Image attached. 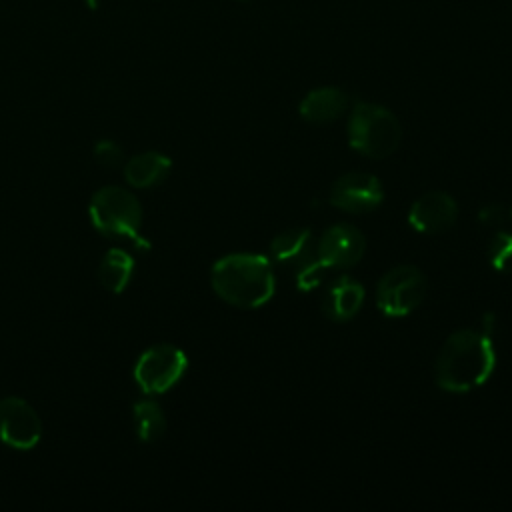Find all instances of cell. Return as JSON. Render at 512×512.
I'll return each instance as SVG.
<instances>
[{
  "label": "cell",
  "mask_w": 512,
  "mask_h": 512,
  "mask_svg": "<svg viewBox=\"0 0 512 512\" xmlns=\"http://www.w3.org/2000/svg\"><path fill=\"white\" fill-rule=\"evenodd\" d=\"M508 218H512V216L506 214L502 206H484L480 210V222L484 226H502Z\"/></svg>",
  "instance_id": "20"
},
{
  "label": "cell",
  "mask_w": 512,
  "mask_h": 512,
  "mask_svg": "<svg viewBox=\"0 0 512 512\" xmlns=\"http://www.w3.org/2000/svg\"><path fill=\"white\" fill-rule=\"evenodd\" d=\"M510 216H512V210H510Z\"/></svg>",
  "instance_id": "22"
},
{
  "label": "cell",
  "mask_w": 512,
  "mask_h": 512,
  "mask_svg": "<svg viewBox=\"0 0 512 512\" xmlns=\"http://www.w3.org/2000/svg\"><path fill=\"white\" fill-rule=\"evenodd\" d=\"M86 2V6L90 8V10H96L98 8V0H84Z\"/></svg>",
  "instance_id": "21"
},
{
  "label": "cell",
  "mask_w": 512,
  "mask_h": 512,
  "mask_svg": "<svg viewBox=\"0 0 512 512\" xmlns=\"http://www.w3.org/2000/svg\"><path fill=\"white\" fill-rule=\"evenodd\" d=\"M94 156L104 166H118L122 162V148L114 140H100L94 146Z\"/></svg>",
  "instance_id": "19"
},
{
  "label": "cell",
  "mask_w": 512,
  "mask_h": 512,
  "mask_svg": "<svg viewBox=\"0 0 512 512\" xmlns=\"http://www.w3.org/2000/svg\"><path fill=\"white\" fill-rule=\"evenodd\" d=\"M188 366L186 354L172 344L148 348L134 366V380L146 394H162L176 386Z\"/></svg>",
  "instance_id": "6"
},
{
  "label": "cell",
  "mask_w": 512,
  "mask_h": 512,
  "mask_svg": "<svg viewBox=\"0 0 512 512\" xmlns=\"http://www.w3.org/2000/svg\"><path fill=\"white\" fill-rule=\"evenodd\" d=\"M458 216L456 200L446 192L422 194L408 212V222L422 234H440L448 230Z\"/></svg>",
  "instance_id": "10"
},
{
  "label": "cell",
  "mask_w": 512,
  "mask_h": 512,
  "mask_svg": "<svg viewBox=\"0 0 512 512\" xmlns=\"http://www.w3.org/2000/svg\"><path fill=\"white\" fill-rule=\"evenodd\" d=\"M426 296V278L416 266L388 270L376 286V304L384 316L402 318L414 312Z\"/></svg>",
  "instance_id": "5"
},
{
  "label": "cell",
  "mask_w": 512,
  "mask_h": 512,
  "mask_svg": "<svg viewBox=\"0 0 512 512\" xmlns=\"http://www.w3.org/2000/svg\"><path fill=\"white\" fill-rule=\"evenodd\" d=\"M364 234L352 224H336L328 228L316 246V260L328 270H344L358 264L364 256Z\"/></svg>",
  "instance_id": "8"
},
{
  "label": "cell",
  "mask_w": 512,
  "mask_h": 512,
  "mask_svg": "<svg viewBox=\"0 0 512 512\" xmlns=\"http://www.w3.org/2000/svg\"><path fill=\"white\" fill-rule=\"evenodd\" d=\"M400 138V122L388 108L370 102H360L352 108L348 118V142L356 152L380 160L398 148Z\"/></svg>",
  "instance_id": "4"
},
{
  "label": "cell",
  "mask_w": 512,
  "mask_h": 512,
  "mask_svg": "<svg viewBox=\"0 0 512 512\" xmlns=\"http://www.w3.org/2000/svg\"><path fill=\"white\" fill-rule=\"evenodd\" d=\"M496 366L492 340L482 330H458L440 348L434 374L448 392H468L482 386Z\"/></svg>",
  "instance_id": "1"
},
{
  "label": "cell",
  "mask_w": 512,
  "mask_h": 512,
  "mask_svg": "<svg viewBox=\"0 0 512 512\" xmlns=\"http://www.w3.org/2000/svg\"><path fill=\"white\" fill-rule=\"evenodd\" d=\"M172 168V162L162 152H142L132 156L124 166V178L134 188H152L160 184Z\"/></svg>",
  "instance_id": "13"
},
{
  "label": "cell",
  "mask_w": 512,
  "mask_h": 512,
  "mask_svg": "<svg viewBox=\"0 0 512 512\" xmlns=\"http://www.w3.org/2000/svg\"><path fill=\"white\" fill-rule=\"evenodd\" d=\"M364 302V288L350 276H338L330 282L322 298L324 314L334 322L352 320Z\"/></svg>",
  "instance_id": "11"
},
{
  "label": "cell",
  "mask_w": 512,
  "mask_h": 512,
  "mask_svg": "<svg viewBox=\"0 0 512 512\" xmlns=\"http://www.w3.org/2000/svg\"><path fill=\"white\" fill-rule=\"evenodd\" d=\"M324 266L316 260V258H310L308 262H304L302 266L296 268V284L300 290H312L316 288L322 278H324Z\"/></svg>",
  "instance_id": "18"
},
{
  "label": "cell",
  "mask_w": 512,
  "mask_h": 512,
  "mask_svg": "<svg viewBox=\"0 0 512 512\" xmlns=\"http://www.w3.org/2000/svg\"><path fill=\"white\" fill-rule=\"evenodd\" d=\"M134 274V258L122 248H110L98 264V282L108 292L120 294Z\"/></svg>",
  "instance_id": "15"
},
{
  "label": "cell",
  "mask_w": 512,
  "mask_h": 512,
  "mask_svg": "<svg viewBox=\"0 0 512 512\" xmlns=\"http://www.w3.org/2000/svg\"><path fill=\"white\" fill-rule=\"evenodd\" d=\"M214 292L232 306L258 308L274 294V270L260 254H228L212 266Z\"/></svg>",
  "instance_id": "2"
},
{
  "label": "cell",
  "mask_w": 512,
  "mask_h": 512,
  "mask_svg": "<svg viewBox=\"0 0 512 512\" xmlns=\"http://www.w3.org/2000/svg\"><path fill=\"white\" fill-rule=\"evenodd\" d=\"M42 438L38 412L22 398L0 400V440L16 450H32Z\"/></svg>",
  "instance_id": "7"
},
{
  "label": "cell",
  "mask_w": 512,
  "mask_h": 512,
  "mask_svg": "<svg viewBox=\"0 0 512 512\" xmlns=\"http://www.w3.org/2000/svg\"><path fill=\"white\" fill-rule=\"evenodd\" d=\"M134 430L142 442L158 440L166 430V416L158 402L154 400H138L132 408Z\"/></svg>",
  "instance_id": "16"
},
{
  "label": "cell",
  "mask_w": 512,
  "mask_h": 512,
  "mask_svg": "<svg viewBox=\"0 0 512 512\" xmlns=\"http://www.w3.org/2000/svg\"><path fill=\"white\" fill-rule=\"evenodd\" d=\"M92 226L116 238L130 240L138 250H148V240L140 234L142 226V208L138 198L120 186H104L100 188L88 206Z\"/></svg>",
  "instance_id": "3"
},
{
  "label": "cell",
  "mask_w": 512,
  "mask_h": 512,
  "mask_svg": "<svg viewBox=\"0 0 512 512\" xmlns=\"http://www.w3.org/2000/svg\"><path fill=\"white\" fill-rule=\"evenodd\" d=\"M272 258L282 266H302L314 256L312 234L306 228H290L280 232L270 244Z\"/></svg>",
  "instance_id": "14"
},
{
  "label": "cell",
  "mask_w": 512,
  "mask_h": 512,
  "mask_svg": "<svg viewBox=\"0 0 512 512\" xmlns=\"http://www.w3.org/2000/svg\"><path fill=\"white\" fill-rule=\"evenodd\" d=\"M348 110V94L338 88H316L300 102V116L312 124L338 120Z\"/></svg>",
  "instance_id": "12"
},
{
  "label": "cell",
  "mask_w": 512,
  "mask_h": 512,
  "mask_svg": "<svg viewBox=\"0 0 512 512\" xmlns=\"http://www.w3.org/2000/svg\"><path fill=\"white\" fill-rule=\"evenodd\" d=\"M488 258L490 264L498 272H512V232L498 230L488 242Z\"/></svg>",
  "instance_id": "17"
},
{
  "label": "cell",
  "mask_w": 512,
  "mask_h": 512,
  "mask_svg": "<svg viewBox=\"0 0 512 512\" xmlns=\"http://www.w3.org/2000/svg\"><path fill=\"white\" fill-rule=\"evenodd\" d=\"M384 200V188L378 178L366 172H350L340 176L330 188V204L350 214L376 210Z\"/></svg>",
  "instance_id": "9"
}]
</instances>
